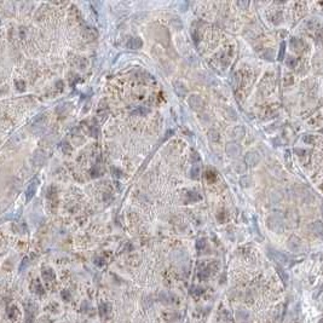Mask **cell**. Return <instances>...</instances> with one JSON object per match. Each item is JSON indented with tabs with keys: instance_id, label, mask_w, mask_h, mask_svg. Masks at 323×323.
I'll list each match as a JSON object with an SVG mask.
<instances>
[{
	"instance_id": "8fae6325",
	"label": "cell",
	"mask_w": 323,
	"mask_h": 323,
	"mask_svg": "<svg viewBox=\"0 0 323 323\" xmlns=\"http://www.w3.org/2000/svg\"><path fill=\"white\" fill-rule=\"evenodd\" d=\"M312 230L318 234V235H322L323 234V226H322V223L321 221H315L314 225H312Z\"/></svg>"
},
{
	"instance_id": "6da1fadb",
	"label": "cell",
	"mask_w": 323,
	"mask_h": 323,
	"mask_svg": "<svg viewBox=\"0 0 323 323\" xmlns=\"http://www.w3.org/2000/svg\"><path fill=\"white\" fill-rule=\"evenodd\" d=\"M259 161H260V155H259V153L258 151H249V153H247L246 154V156H244V162L249 166V167H254V166H257L258 163H259Z\"/></svg>"
},
{
	"instance_id": "7a4b0ae2",
	"label": "cell",
	"mask_w": 323,
	"mask_h": 323,
	"mask_svg": "<svg viewBox=\"0 0 323 323\" xmlns=\"http://www.w3.org/2000/svg\"><path fill=\"white\" fill-rule=\"evenodd\" d=\"M225 151H226V154H227L230 157H237V156L241 154V148H240V145H238L237 143H235V142H230V143L226 144V146H225Z\"/></svg>"
},
{
	"instance_id": "3957f363",
	"label": "cell",
	"mask_w": 323,
	"mask_h": 323,
	"mask_svg": "<svg viewBox=\"0 0 323 323\" xmlns=\"http://www.w3.org/2000/svg\"><path fill=\"white\" fill-rule=\"evenodd\" d=\"M38 184H39V179H38V178H33V179L30 180V183H29V185H28V188H27V191H25V199H27V201H29V200L33 199L34 194L36 193Z\"/></svg>"
},
{
	"instance_id": "30bf717a",
	"label": "cell",
	"mask_w": 323,
	"mask_h": 323,
	"mask_svg": "<svg viewBox=\"0 0 323 323\" xmlns=\"http://www.w3.org/2000/svg\"><path fill=\"white\" fill-rule=\"evenodd\" d=\"M293 241H294V243L289 240V248H291L292 251H298V249L301 247V243H300V241H299L297 237H293Z\"/></svg>"
},
{
	"instance_id": "4fadbf2b",
	"label": "cell",
	"mask_w": 323,
	"mask_h": 323,
	"mask_svg": "<svg viewBox=\"0 0 323 323\" xmlns=\"http://www.w3.org/2000/svg\"><path fill=\"white\" fill-rule=\"evenodd\" d=\"M284 52H286V44L282 42L281 44V49H280V53H278V59L282 61L283 57H284Z\"/></svg>"
},
{
	"instance_id": "8992f818",
	"label": "cell",
	"mask_w": 323,
	"mask_h": 323,
	"mask_svg": "<svg viewBox=\"0 0 323 323\" xmlns=\"http://www.w3.org/2000/svg\"><path fill=\"white\" fill-rule=\"evenodd\" d=\"M45 155L42 151H36L34 155H33V163L35 166H41L44 162H45Z\"/></svg>"
},
{
	"instance_id": "52a82bcc",
	"label": "cell",
	"mask_w": 323,
	"mask_h": 323,
	"mask_svg": "<svg viewBox=\"0 0 323 323\" xmlns=\"http://www.w3.org/2000/svg\"><path fill=\"white\" fill-rule=\"evenodd\" d=\"M271 255H272V258H274L277 263H281V264H286V263H287V257H286L284 254H282L281 252L271 251Z\"/></svg>"
},
{
	"instance_id": "7c38bea8",
	"label": "cell",
	"mask_w": 323,
	"mask_h": 323,
	"mask_svg": "<svg viewBox=\"0 0 323 323\" xmlns=\"http://www.w3.org/2000/svg\"><path fill=\"white\" fill-rule=\"evenodd\" d=\"M200 176V166L199 165H194V167L191 168V177L197 179Z\"/></svg>"
},
{
	"instance_id": "9c48e42d",
	"label": "cell",
	"mask_w": 323,
	"mask_h": 323,
	"mask_svg": "<svg viewBox=\"0 0 323 323\" xmlns=\"http://www.w3.org/2000/svg\"><path fill=\"white\" fill-rule=\"evenodd\" d=\"M232 136L236 138V139H240L244 136V128L242 126H236L234 130H232Z\"/></svg>"
},
{
	"instance_id": "5bb4252c",
	"label": "cell",
	"mask_w": 323,
	"mask_h": 323,
	"mask_svg": "<svg viewBox=\"0 0 323 323\" xmlns=\"http://www.w3.org/2000/svg\"><path fill=\"white\" fill-rule=\"evenodd\" d=\"M287 64L291 66V67H294V66L297 64V59H295V58H291V59L287 61Z\"/></svg>"
},
{
	"instance_id": "5b68a950",
	"label": "cell",
	"mask_w": 323,
	"mask_h": 323,
	"mask_svg": "<svg viewBox=\"0 0 323 323\" xmlns=\"http://www.w3.org/2000/svg\"><path fill=\"white\" fill-rule=\"evenodd\" d=\"M127 47L128 49H132V50H137V49H140L142 47V40L139 38H131L128 41H127Z\"/></svg>"
},
{
	"instance_id": "ba28073f",
	"label": "cell",
	"mask_w": 323,
	"mask_h": 323,
	"mask_svg": "<svg viewBox=\"0 0 323 323\" xmlns=\"http://www.w3.org/2000/svg\"><path fill=\"white\" fill-rule=\"evenodd\" d=\"M174 91L177 92V95H178L179 97H184V95L187 93L185 86H184L182 82H176V84H174Z\"/></svg>"
},
{
	"instance_id": "277c9868",
	"label": "cell",
	"mask_w": 323,
	"mask_h": 323,
	"mask_svg": "<svg viewBox=\"0 0 323 323\" xmlns=\"http://www.w3.org/2000/svg\"><path fill=\"white\" fill-rule=\"evenodd\" d=\"M188 103H189L190 107L193 108V109H195V110L201 109V107L204 106V102H202L201 97L197 96V95H191V96L188 98Z\"/></svg>"
},
{
	"instance_id": "9a60e30c",
	"label": "cell",
	"mask_w": 323,
	"mask_h": 323,
	"mask_svg": "<svg viewBox=\"0 0 323 323\" xmlns=\"http://www.w3.org/2000/svg\"><path fill=\"white\" fill-rule=\"evenodd\" d=\"M320 323H323V320H321V321H320Z\"/></svg>"
}]
</instances>
